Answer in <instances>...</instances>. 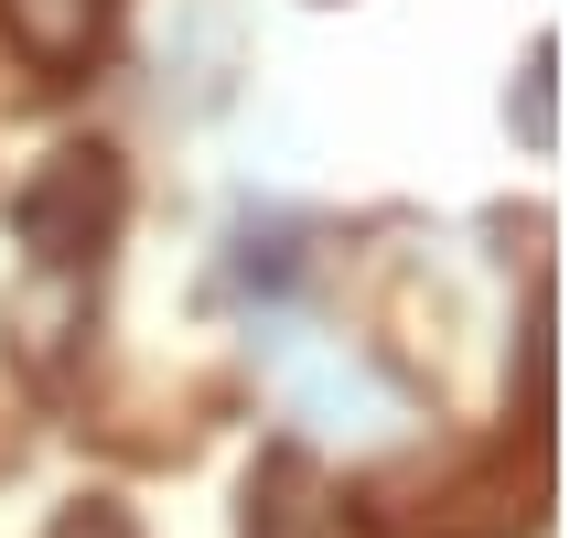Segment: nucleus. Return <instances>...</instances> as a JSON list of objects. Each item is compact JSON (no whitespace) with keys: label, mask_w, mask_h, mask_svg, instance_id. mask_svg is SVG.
<instances>
[{"label":"nucleus","mask_w":570,"mask_h":538,"mask_svg":"<svg viewBox=\"0 0 570 538\" xmlns=\"http://www.w3.org/2000/svg\"><path fill=\"white\" fill-rule=\"evenodd\" d=\"M0 22H11V43L32 65H76L97 43V22H108V0H0Z\"/></svg>","instance_id":"1"}]
</instances>
